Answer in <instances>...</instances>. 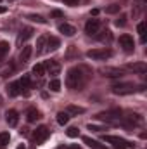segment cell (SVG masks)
Segmentation results:
<instances>
[{
    "label": "cell",
    "mask_w": 147,
    "mask_h": 149,
    "mask_svg": "<svg viewBox=\"0 0 147 149\" xmlns=\"http://www.w3.org/2000/svg\"><path fill=\"white\" fill-rule=\"evenodd\" d=\"M87 83V74L83 68H71L66 74V87L71 90H80Z\"/></svg>",
    "instance_id": "cell-1"
},
{
    "label": "cell",
    "mask_w": 147,
    "mask_h": 149,
    "mask_svg": "<svg viewBox=\"0 0 147 149\" xmlns=\"http://www.w3.org/2000/svg\"><path fill=\"white\" fill-rule=\"evenodd\" d=\"M102 139H104L106 142L112 144V148H114V149H135V144H133V142L125 141V139L116 137V135H104Z\"/></svg>",
    "instance_id": "cell-2"
},
{
    "label": "cell",
    "mask_w": 147,
    "mask_h": 149,
    "mask_svg": "<svg viewBox=\"0 0 147 149\" xmlns=\"http://www.w3.org/2000/svg\"><path fill=\"white\" fill-rule=\"evenodd\" d=\"M111 90L116 95H128V94H133L135 92V85L132 81H119V83H114L111 87Z\"/></svg>",
    "instance_id": "cell-3"
},
{
    "label": "cell",
    "mask_w": 147,
    "mask_h": 149,
    "mask_svg": "<svg viewBox=\"0 0 147 149\" xmlns=\"http://www.w3.org/2000/svg\"><path fill=\"white\" fill-rule=\"evenodd\" d=\"M87 57L92 61H106V59L112 57V50H109V49H92L87 52Z\"/></svg>",
    "instance_id": "cell-4"
},
{
    "label": "cell",
    "mask_w": 147,
    "mask_h": 149,
    "mask_svg": "<svg viewBox=\"0 0 147 149\" xmlns=\"http://www.w3.org/2000/svg\"><path fill=\"white\" fill-rule=\"evenodd\" d=\"M97 120L106 121V123H118L121 121V111L119 109H109V111H102L97 114Z\"/></svg>",
    "instance_id": "cell-5"
},
{
    "label": "cell",
    "mask_w": 147,
    "mask_h": 149,
    "mask_svg": "<svg viewBox=\"0 0 147 149\" xmlns=\"http://www.w3.org/2000/svg\"><path fill=\"white\" fill-rule=\"evenodd\" d=\"M49 135H50V130H49L45 125H40V127H37V128L33 130L31 139H33L35 144H43V142L49 139Z\"/></svg>",
    "instance_id": "cell-6"
},
{
    "label": "cell",
    "mask_w": 147,
    "mask_h": 149,
    "mask_svg": "<svg viewBox=\"0 0 147 149\" xmlns=\"http://www.w3.org/2000/svg\"><path fill=\"white\" fill-rule=\"evenodd\" d=\"M119 47L125 50V52H133V49H135V42H133V37H130L128 33H123L121 37H119Z\"/></svg>",
    "instance_id": "cell-7"
},
{
    "label": "cell",
    "mask_w": 147,
    "mask_h": 149,
    "mask_svg": "<svg viewBox=\"0 0 147 149\" xmlns=\"http://www.w3.org/2000/svg\"><path fill=\"white\" fill-rule=\"evenodd\" d=\"M101 30V21L99 19H88L85 23V33L90 35V37H95Z\"/></svg>",
    "instance_id": "cell-8"
},
{
    "label": "cell",
    "mask_w": 147,
    "mask_h": 149,
    "mask_svg": "<svg viewBox=\"0 0 147 149\" xmlns=\"http://www.w3.org/2000/svg\"><path fill=\"white\" fill-rule=\"evenodd\" d=\"M121 120H123V123H125L128 128H132V127H135V125H140V123H142V116H140V114H137V113H130L128 116H121Z\"/></svg>",
    "instance_id": "cell-9"
},
{
    "label": "cell",
    "mask_w": 147,
    "mask_h": 149,
    "mask_svg": "<svg viewBox=\"0 0 147 149\" xmlns=\"http://www.w3.org/2000/svg\"><path fill=\"white\" fill-rule=\"evenodd\" d=\"M101 73L104 76H107V78H121L123 76V70L121 68H109V66H106V68L101 70Z\"/></svg>",
    "instance_id": "cell-10"
},
{
    "label": "cell",
    "mask_w": 147,
    "mask_h": 149,
    "mask_svg": "<svg viewBox=\"0 0 147 149\" xmlns=\"http://www.w3.org/2000/svg\"><path fill=\"white\" fill-rule=\"evenodd\" d=\"M5 121H7L9 127H16L19 123V113L16 111V109H9L7 114H5Z\"/></svg>",
    "instance_id": "cell-11"
},
{
    "label": "cell",
    "mask_w": 147,
    "mask_h": 149,
    "mask_svg": "<svg viewBox=\"0 0 147 149\" xmlns=\"http://www.w3.org/2000/svg\"><path fill=\"white\" fill-rule=\"evenodd\" d=\"M126 70L128 71H133V73L144 74L147 71V64L146 63H130V64H126Z\"/></svg>",
    "instance_id": "cell-12"
},
{
    "label": "cell",
    "mask_w": 147,
    "mask_h": 149,
    "mask_svg": "<svg viewBox=\"0 0 147 149\" xmlns=\"http://www.w3.org/2000/svg\"><path fill=\"white\" fill-rule=\"evenodd\" d=\"M31 37H33V28H28V26H26V28L21 30V33H19V37H17V43L23 45V43H26Z\"/></svg>",
    "instance_id": "cell-13"
},
{
    "label": "cell",
    "mask_w": 147,
    "mask_h": 149,
    "mask_svg": "<svg viewBox=\"0 0 147 149\" xmlns=\"http://www.w3.org/2000/svg\"><path fill=\"white\" fill-rule=\"evenodd\" d=\"M31 54H33V47L31 45H24L21 49V52H19V61L21 63H28L30 57H31Z\"/></svg>",
    "instance_id": "cell-14"
},
{
    "label": "cell",
    "mask_w": 147,
    "mask_h": 149,
    "mask_svg": "<svg viewBox=\"0 0 147 149\" xmlns=\"http://www.w3.org/2000/svg\"><path fill=\"white\" fill-rule=\"evenodd\" d=\"M59 31L64 37H73L74 33H76V28H74L73 24H69V23H62V24H59Z\"/></svg>",
    "instance_id": "cell-15"
},
{
    "label": "cell",
    "mask_w": 147,
    "mask_h": 149,
    "mask_svg": "<svg viewBox=\"0 0 147 149\" xmlns=\"http://www.w3.org/2000/svg\"><path fill=\"white\" fill-rule=\"evenodd\" d=\"M43 66H45V70H49V73L52 74L54 78H55V76L59 74V71H61V66H59V63H55V61H47Z\"/></svg>",
    "instance_id": "cell-16"
},
{
    "label": "cell",
    "mask_w": 147,
    "mask_h": 149,
    "mask_svg": "<svg viewBox=\"0 0 147 149\" xmlns=\"http://www.w3.org/2000/svg\"><path fill=\"white\" fill-rule=\"evenodd\" d=\"M81 141H83V144H87L90 149H104L102 144H99L95 139H92V137H88V135H83V137H81Z\"/></svg>",
    "instance_id": "cell-17"
},
{
    "label": "cell",
    "mask_w": 147,
    "mask_h": 149,
    "mask_svg": "<svg viewBox=\"0 0 147 149\" xmlns=\"http://www.w3.org/2000/svg\"><path fill=\"white\" fill-rule=\"evenodd\" d=\"M26 120H28L30 123H35L37 120H40V111H38L37 108H28V111H26Z\"/></svg>",
    "instance_id": "cell-18"
},
{
    "label": "cell",
    "mask_w": 147,
    "mask_h": 149,
    "mask_svg": "<svg viewBox=\"0 0 147 149\" xmlns=\"http://www.w3.org/2000/svg\"><path fill=\"white\" fill-rule=\"evenodd\" d=\"M7 92H9V95H10V97H16V95H19V94L23 92V88H21L19 81H14V83H10V85H9Z\"/></svg>",
    "instance_id": "cell-19"
},
{
    "label": "cell",
    "mask_w": 147,
    "mask_h": 149,
    "mask_svg": "<svg viewBox=\"0 0 147 149\" xmlns=\"http://www.w3.org/2000/svg\"><path fill=\"white\" fill-rule=\"evenodd\" d=\"M59 45H61V42L57 37H47V49L49 50H55V49H59Z\"/></svg>",
    "instance_id": "cell-20"
},
{
    "label": "cell",
    "mask_w": 147,
    "mask_h": 149,
    "mask_svg": "<svg viewBox=\"0 0 147 149\" xmlns=\"http://www.w3.org/2000/svg\"><path fill=\"white\" fill-rule=\"evenodd\" d=\"M45 45H47V37L45 35H40V37L37 38V54H42L43 50H45Z\"/></svg>",
    "instance_id": "cell-21"
},
{
    "label": "cell",
    "mask_w": 147,
    "mask_h": 149,
    "mask_svg": "<svg viewBox=\"0 0 147 149\" xmlns=\"http://www.w3.org/2000/svg\"><path fill=\"white\" fill-rule=\"evenodd\" d=\"M9 47H10L9 42H5V40L0 42V63H2V61L5 59V56L9 54Z\"/></svg>",
    "instance_id": "cell-22"
},
{
    "label": "cell",
    "mask_w": 147,
    "mask_h": 149,
    "mask_svg": "<svg viewBox=\"0 0 147 149\" xmlns=\"http://www.w3.org/2000/svg\"><path fill=\"white\" fill-rule=\"evenodd\" d=\"M66 113H68V114H83V113H85V108H80V106L69 104V106L66 108Z\"/></svg>",
    "instance_id": "cell-23"
},
{
    "label": "cell",
    "mask_w": 147,
    "mask_h": 149,
    "mask_svg": "<svg viewBox=\"0 0 147 149\" xmlns=\"http://www.w3.org/2000/svg\"><path fill=\"white\" fill-rule=\"evenodd\" d=\"M68 121H69V114L66 111H59L57 113V123L59 125H68Z\"/></svg>",
    "instance_id": "cell-24"
},
{
    "label": "cell",
    "mask_w": 147,
    "mask_h": 149,
    "mask_svg": "<svg viewBox=\"0 0 147 149\" xmlns=\"http://www.w3.org/2000/svg\"><path fill=\"white\" fill-rule=\"evenodd\" d=\"M49 88H50L52 92H59V90H61V80H59V78H52V80L49 81Z\"/></svg>",
    "instance_id": "cell-25"
},
{
    "label": "cell",
    "mask_w": 147,
    "mask_h": 149,
    "mask_svg": "<svg viewBox=\"0 0 147 149\" xmlns=\"http://www.w3.org/2000/svg\"><path fill=\"white\" fill-rule=\"evenodd\" d=\"M31 71H33V74H35V76L42 78V76L45 74V66H43L42 63H38V64H35V66H33V70H31Z\"/></svg>",
    "instance_id": "cell-26"
},
{
    "label": "cell",
    "mask_w": 147,
    "mask_h": 149,
    "mask_svg": "<svg viewBox=\"0 0 147 149\" xmlns=\"http://www.w3.org/2000/svg\"><path fill=\"white\" fill-rule=\"evenodd\" d=\"M137 31H139V35H140V42L146 43V23H144V21H140V23L137 24Z\"/></svg>",
    "instance_id": "cell-27"
},
{
    "label": "cell",
    "mask_w": 147,
    "mask_h": 149,
    "mask_svg": "<svg viewBox=\"0 0 147 149\" xmlns=\"http://www.w3.org/2000/svg\"><path fill=\"white\" fill-rule=\"evenodd\" d=\"M10 141V134L9 132H0V148H5Z\"/></svg>",
    "instance_id": "cell-28"
},
{
    "label": "cell",
    "mask_w": 147,
    "mask_h": 149,
    "mask_svg": "<svg viewBox=\"0 0 147 149\" xmlns=\"http://www.w3.org/2000/svg\"><path fill=\"white\" fill-rule=\"evenodd\" d=\"M12 73H14V64H7V66H3L2 71H0L2 76H10Z\"/></svg>",
    "instance_id": "cell-29"
},
{
    "label": "cell",
    "mask_w": 147,
    "mask_h": 149,
    "mask_svg": "<svg viewBox=\"0 0 147 149\" xmlns=\"http://www.w3.org/2000/svg\"><path fill=\"white\" fill-rule=\"evenodd\" d=\"M119 10H121V5H118V3H112L109 7H106V14H116Z\"/></svg>",
    "instance_id": "cell-30"
},
{
    "label": "cell",
    "mask_w": 147,
    "mask_h": 149,
    "mask_svg": "<svg viewBox=\"0 0 147 149\" xmlns=\"http://www.w3.org/2000/svg\"><path fill=\"white\" fill-rule=\"evenodd\" d=\"M28 19H30V21H35V23H42V24H45V23H47V19H45V17H42V16H38V14H30V16H28Z\"/></svg>",
    "instance_id": "cell-31"
},
{
    "label": "cell",
    "mask_w": 147,
    "mask_h": 149,
    "mask_svg": "<svg viewBox=\"0 0 147 149\" xmlns=\"http://www.w3.org/2000/svg\"><path fill=\"white\" fill-rule=\"evenodd\" d=\"M114 24H116L118 28H119V26L123 28V26L126 24V16H125V14H121V16H119V19H116V23H114Z\"/></svg>",
    "instance_id": "cell-32"
},
{
    "label": "cell",
    "mask_w": 147,
    "mask_h": 149,
    "mask_svg": "<svg viewBox=\"0 0 147 149\" xmlns=\"http://www.w3.org/2000/svg\"><path fill=\"white\" fill-rule=\"evenodd\" d=\"M78 132H80V130H78L76 127H69L66 134H68V137H71V139H73V137H78Z\"/></svg>",
    "instance_id": "cell-33"
},
{
    "label": "cell",
    "mask_w": 147,
    "mask_h": 149,
    "mask_svg": "<svg viewBox=\"0 0 147 149\" xmlns=\"http://www.w3.org/2000/svg\"><path fill=\"white\" fill-rule=\"evenodd\" d=\"M19 85H21V88H26V87L30 85V76H23V78L19 80Z\"/></svg>",
    "instance_id": "cell-34"
},
{
    "label": "cell",
    "mask_w": 147,
    "mask_h": 149,
    "mask_svg": "<svg viewBox=\"0 0 147 149\" xmlns=\"http://www.w3.org/2000/svg\"><path fill=\"white\" fill-rule=\"evenodd\" d=\"M78 2H80V0H64L66 5H78Z\"/></svg>",
    "instance_id": "cell-35"
},
{
    "label": "cell",
    "mask_w": 147,
    "mask_h": 149,
    "mask_svg": "<svg viewBox=\"0 0 147 149\" xmlns=\"http://www.w3.org/2000/svg\"><path fill=\"white\" fill-rule=\"evenodd\" d=\"M52 16H54V17H62L64 14H62L61 10H52Z\"/></svg>",
    "instance_id": "cell-36"
},
{
    "label": "cell",
    "mask_w": 147,
    "mask_h": 149,
    "mask_svg": "<svg viewBox=\"0 0 147 149\" xmlns=\"http://www.w3.org/2000/svg\"><path fill=\"white\" fill-rule=\"evenodd\" d=\"M66 149H80V146L78 144H71V146H68Z\"/></svg>",
    "instance_id": "cell-37"
},
{
    "label": "cell",
    "mask_w": 147,
    "mask_h": 149,
    "mask_svg": "<svg viewBox=\"0 0 147 149\" xmlns=\"http://www.w3.org/2000/svg\"><path fill=\"white\" fill-rule=\"evenodd\" d=\"M3 12H7V7H2L0 5V14H3Z\"/></svg>",
    "instance_id": "cell-38"
},
{
    "label": "cell",
    "mask_w": 147,
    "mask_h": 149,
    "mask_svg": "<svg viewBox=\"0 0 147 149\" xmlns=\"http://www.w3.org/2000/svg\"><path fill=\"white\" fill-rule=\"evenodd\" d=\"M17 149H26V148H24V146H23V144H21V146H17Z\"/></svg>",
    "instance_id": "cell-39"
},
{
    "label": "cell",
    "mask_w": 147,
    "mask_h": 149,
    "mask_svg": "<svg viewBox=\"0 0 147 149\" xmlns=\"http://www.w3.org/2000/svg\"><path fill=\"white\" fill-rule=\"evenodd\" d=\"M55 149H66V146H59V148H55Z\"/></svg>",
    "instance_id": "cell-40"
},
{
    "label": "cell",
    "mask_w": 147,
    "mask_h": 149,
    "mask_svg": "<svg viewBox=\"0 0 147 149\" xmlns=\"http://www.w3.org/2000/svg\"><path fill=\"white\" fill-rule=\"evenodd\" d=\"M9 2H14V0H9Z\"/></svg>",
    "instance_id": "cell-41"
}]
</instances>
